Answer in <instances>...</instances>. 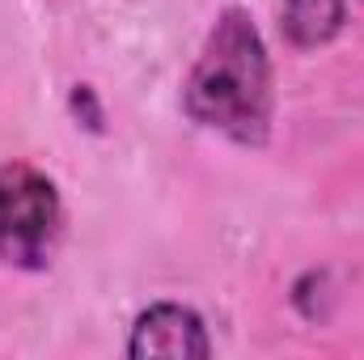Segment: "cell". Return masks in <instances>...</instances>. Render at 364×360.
I'll list each match as a JSON object with an SVG mask.
<instances>
[{
	"label": "cell",
	"mask_w": 364,
	"mask_h": 360,
	"mask_svg": "<svg viewBox=\"0 0 364 360\" xmlns=\"http://www.w3.org/2000/svg\"><path fill=\"white\" fill-rule=\"evenodd\" d=\"M182 110L203 132H216L242 149H263L272 140V55L246 9L229 4L212 21L182 81Z\"/></svg>",
	"instance_id": "obj_1"
},
{
	"label": "cell",
	"mask_w": 364,
	"mask_h": 360,
	"mask_svg": "<svg viewBox=\"0 0 364 360\" xmlns=\"http://www.w3.org/2000/svg\"><path fill=\"white\" fill-rule=\"evenodd\" d=\"M64 233V199L55 179L30 162L0 166V263L47 271Z\"/></svg>",
	"instance_id": "obj_2"
},
{
	"label": "cell",
	"mask_w": 364,
	"mask_h": 360,
	"mask_svg": "<svg viewBox=\"0 0 364 360\" xmlns=\"http://www.w3.org/2000/svg\"><path fill=\"white\" fill-rule=\"evenodd\" d=\"M127 356L149 360V356H174V360H208L212 339L203 318L178 305V301H153L149 309L136 314L132 335H127Z\"/></svg>",
	"instance_id": "obj_3"
},
{
	"label": "cell",
	"mask_w": 364,
	"mask_h": 360,
	"mask_svg": "<svg viewBox=\"0 0 364 360\" xmlns=\"http://www.w3.org/2000/svg\"><path fill=\"white\" fill-rule=\"evenodd\" d=\"M348 26V0H284L279 4V34L296 51L326 47Z\"/></svg>",
	"instance_id": "obj_4"
},
{
	"label": "cell",
	"mask_w": 364,
	"mask_h": 360,
	"mask_svg": "<svg viewBox=\"0 0 364 360\" xmlns=\"http://www.w3.org/2000/svg\"><path fill=\"white\" fill-rule=\"evenodd\" d=\"M68 110L81 119V127L106 132V110H102V97H97L93 85H73V93H68Z\"/></svg>",
	"instance_id": "obj_5"
}]
</instances>
